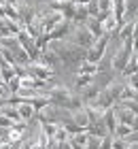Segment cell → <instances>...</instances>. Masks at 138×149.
I'll return each instance as SVG.
<instances>
[{
    "label": "cell",
    "instance_id": "cell-3",
    "mask_svg": "<svg viewBox=\"0 0 138 149\" xmlns=\"http://www.w3.org/2000/svg\"><path fill=\"white\" fill-rule=\"evenodd\" d=\"M74 74H87V77H96L98 74V64H92V62H81L77 66V70H74Z\"/></svg>",
    "mask_w": 138,
    "mask_h": 149
},
{
    "label": "cell",
    "instance_id": "cell-5",
    "mask_svg": "<svg viewBox=\"0 0 138 149\" xmlns=\"http://www.w3.org/2000/svg\"><path fill=\"white\" fill-rule=\"evenodd\" d=\"M136 72H138V58H136V56H132V60L128 62V66L123 68V72H121V74L128 79V77H132V74H136Z\"/></svg>",
    "mask_w": 138,
    "mask_h": 149
},
{
    "label": "cell",
    "instance_id": "cell-1",
    "mask_svg": "<svg viewBox=\"0 0 138 149\" xmlns=\"http://www.w3.org/2000/svg\"><path fill=\"white\" fill-rule=\"evenodd\" d=\"M68 43H72L74 47H81V49H89L96 43V36L87 30V26H72V32L68 34Z\"/></svg>",
    "mask_w": 138,
    "mask_h": 149
},
{
    "label": "cell",
    "instance_id": "cell-2",
    "mask_svg": "<svg viewBox=\"0 0 138 149\" xmlns=\"http://www.w3.org/2000/svg\"><path fill=\"white\" fill-rule=\"evenodd\" d=\"M110 36L113 34H102V36H98L96 38V43L87 49V62H92V64H100L102 60H104V53H106V49H108V43H110Z\"/></svg>",
    "mask_w": 138,
    "mask_h": 149
},
{
    "label": "cell",
    "instance_id": "cell-4",
    "mask_svg": "<svg viewBox=\"0 0 138 149\" xmlns=\"http://www.w3.org/2000/svg\"><path fill=\"white\" fill-rule=\"evenodd\" d=\"M85 26H87V30L92 32V34H94L96 38L104 34V30H102V22H100V19H96V17H87Z\"/></svg>",
    "mask_w": 138,
    "mask_h": 149
}]
</instances>
